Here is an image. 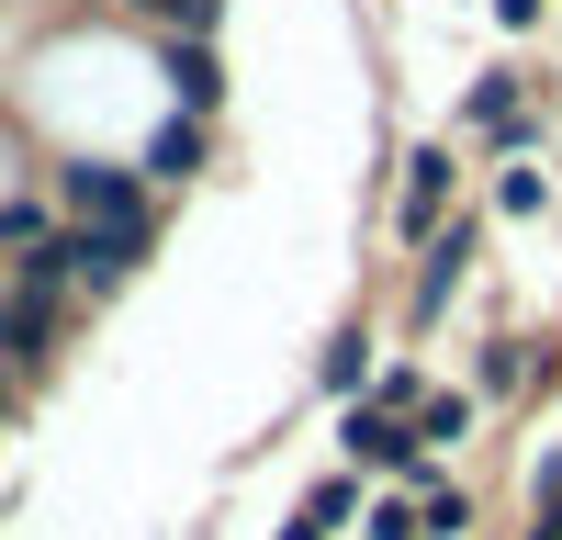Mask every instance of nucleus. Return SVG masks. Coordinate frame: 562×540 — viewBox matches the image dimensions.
Here are the masks:
<instances>
[{
  "label": "nucleus",
  "instance_id": "1",
  "mask_svg": "<svg viewBox=\"0 0 562 540\" xmlns=\"http://www.w3.org/2000/svg\"><path fill=\"white\" fill-rule=\"evenodd\" d=\"M57 225H158V192H147V169L68 158L57 169Z\"/></svg>",
  "mask_w": 562,
  "mask_h": 540
},
{
  "label": "nucleus",
  "instance_id": "2",
  "mask_svg": "<svg viewBox=\"0 0 562 540\" xmlns=\"http://www.w3.org/2000/svg\"><path fill=\"white\" fill-rule=\"evenodd\" d=\"M57 248H68V293L102 304V293H124V282H135V259L158 248V225H68Z\"/></svg>",
  "mask_w": 562,
  "mask_h": 540
},
{
  "label": "nucleus",
  "instance_id": "3",
  "mask_svg": "<svg viewBox=\"0 0 562 540\" xmlns=\"http://www.w3.org/2000/svg\"><path fill=\"white\" fill-rule=\"evenodd\" d=\"M338 462H349V473H394V484H416V462H428V450H416V428L383 417V405H338Z\"/></svg>",
  "mask_w": 562,
  "mask_h": 540
},
{
  "label": "nucleus",
  "instance_id": "4",
  "mask_svg": "<svg viewBox=\"0 0 562 540\" xmlns=\"http://www.w3.org/2000/svg\"><path fill=\"white\" fill-rule=\"evenodd\" d=\"M450 192H461V158H450V147H416L405 180H394V237H405V248H428L439 225H450Z\"/></svg>",
  "mask_w": 562,
  "mask_h": 540
},
{
  "label": "nucleus",
  "instance_id": "5",
  "mask_svg": "<svg viewBox=\"0 0 562 540\" xmlns=\"http://www.w3.org/2000/svg\"><path fill=\"white\" fill-rule=\"evenodd\" d=\"M461 270H473V225H439V237L428 248H416V293H405V315H416V327H439V315H450V293H461Z\"/></svg>",
  "mask_w": 562,
  "mask_h": 540
},
{
  "label": "nucleus",
  "instance_id": "6",
  "mask_svg": "<svg viewBox=\"0 0 562 540\" xmlns=\"http://www.w3.org/2000/svg\"><path fill=\"white\" fill-rule=\"evenodd\" d=\"M158 79H169L180 113L214 124V102H225V57H214V34H169V45H158Z\"/></svg>",
  "mask_w": 562,
  "mask_h": 540
},
{
  "label": "nucleus",
  "instance_id": "7",
  "mask_svg": "<svg viewBox=\"0 0 562 540\" xmlns=\"http://www.w3.org/2000/svg\"><path fill=\"white\" fill-rule=\"evenodd\" d=\"M57 304H68V293H23V282H12V327H0V360H12V383H34L45 360H57Z\"/></svg>",
  "mask_w": 562,
  "mask_h": 540
},
{
  "label": "nucleus",
  "instance_id": "8",
  "mask_svg": "<svg viewBox=\"0 0 562 540\" xmlns=\"http://www.w3.org/2000/svg\"><path fill=\"white\" fill-rule=\"evenodd\" d=\"M405 507H416V540H461L473 529V484H450V462H416Z\"/></svg>",
  "mask_w": 562,
  "mask_h": 540
},
{
  "label": "nucleus",
  "instance_id": "9",
  "mask_svg": "<svg viewBox=\"0 0 562 540\" xmlns=\"http://www.w3.org/2000/svg\"><path fill=\"white\" fill-rule=\"evenodd\" d=\"M349 518H360V473L338 462L326 484H304V495H293V518H281V540H338Z\"/></svg>",
  "mask_w": 562,
  "mask_h": 540
},
{
  "label": "nucleus",
  "instance_id": "10",
  "mask_svg": "<svg viewBox=\"0 0 562 540\" xmlns=\"http://www.w3.org/2000/svg\"><path fill=\"white\" fill-rule=\"evenodd\" d=\"M529 383H551L540 338H484V360H473V394H484V405H518Z\"/></svg>",
  "mask_w": 562,
  "mask_h": 540
},
{
  "label": "nucleus",
  "instance_id": "11",
  "mask_svg": "<svg viewBox=\"0 0 562 540\" xmlns=\"http://www.w3.org/2000/svg\"><path fill=\"white\" fill-rule=\"evenodd\" d=\"M203 147H214L203 113H169V124L147 135V158H135V169H147V192H169V180H203Z\"/></svg>",
  "mask_w": 562,
  "mask_h": 540
},
{
  "label": "nucleus",
  "instance_id": "12",
  "mask_svg": "<svg viewBox=\"0 0 562 540\" xmlns=\"http://www.w3.org/2000/svg\"><path fill=\"white\" fill-rule=\"evenodd\" d=\"M473 135H495V147H529V90H518V68H495V79H473Z\"/></svg>",
  "mask_w": 562,
  "mask_h": 540
},
{
  "label": "nucleus",
  "instance_id": "13",
  "mask_svg": "<svg viewBox=\"0 0 562 540\" xmlns=\"http://www.w3.org/2000/svg\"><path fill=\"white\" fill-rule=\"evenodd\" d=\"M473 417H484V394H461V383H428V405H416V450H428V462H450V450L473 439Z\"/></svg>",
  "mask_w": 562,
  "mask_h": 540
},
{
  "label": "nucleus",
  "instance_id": "14",
  "mask_svg": "<svg viewBox=\"0 0 562 540\" xmlns=\"http://www.w3.org/2000/svg\"><path fill=\"white\" fill-rule=\"evenodd\" d=\"M315 383L338 394V405H360V394H371V327H338V338H326V349H315Z\"/></svg>",
  "mask_w": 562,
  "mask_h": 540
},
{
  "label": "nucleus",
  "instance_id": "15",
  "mask_svg": "<svg viewBox=\"0 0 562 540\" xmlns=\"http://www.w3.org/2000/svg\"><path fill=\"white\" fill-rule=\"evenodd\" d=\"M45 237H57V203H45V192H12V203H0V248H45Z\"/></svg>",
  "mask_w": 562,
  "mask_h": 540
},
{
  "label": "nucleus",
  "instance_id": "16",
  "mask_svg": "<svg viewBox=\"0 0 562 540\" xmlns=\"http://www.w3.org/2000/svg\"><path fill=\"white\" fill-rule=\"evenodd\" d=\"M495 214H518V225H529V214H551V180H540L529 158H506V169H495Z\"/></svg>",
  "mask_w": 562,
  "mask_h": 540
},
{
  "label": "nucleus",
  "instance_id": "17",
  "mask_svg": "<svg viewBox=\"0 0 562 540\" xmlns=\"http://www.w3.org/2000/svg\"><path fill=\"white\" fill-rule=\"evenodd\" d=\"M529 518H540V529H562V439L529 462Z\"/></svg>",
  "mask_w": 562,
  "mask_h": 540
},
{
  "label": "nucleus",
  "instance_id": "18",
  "mask_svg": "<svg viewBox=\"0 0 562 540\" xmlns=\"http://www.w3.org/2000/svg\"><path fill=\"white\" fill-rule=\"evenodd\" d=\"M360 540H416V507H405V495H383V507H360Z\"/></svg>",
  "mask_w": 562,
  "mask_h": 540
},
{
  "label": "nucleus",
  "instance_id": "19",
  "mask_svg": "<svg viewBox=\"0 0 562 540\" xmlns=\"http://www.w3.org/2000/svg\"><path fill=\"white\" fill-rule=\"evenodd\" d=\"M147 12H158L169 34H214V12H225V0H147Z\"/></svg>",
  "mask_w": 562,
  "mask_h": 540
},
{
  "label": "nucleus",
  "instance_id": "20",
  "mask_svg": "<svg viewBox=\"0 0 562 540\" xmlns=\"http://www.w3.org/2000/svg\"><path fill=\"white\" fill-rule=\"evenodd\" d=\"M495 23H506V34H529V23H540V0H495Z\"/></svg>",
  "mask_w": 562,
  "mask_h": 540
},
{
  "label": "nucleus",
  "instance_id": "21",
  "mask_svg": "<svg viewBox=\"0 0 562 540\" xmlns=\"http://www.w3.org/2000/svg\"><path fill=\"white\" fill-rule=\"evenodd\" d=\"M12 405H23V383H12V372H0V428H12Z\"/></svg>",
  "mask_w": 562,
  "mask_h": 540
}]
</instances>
